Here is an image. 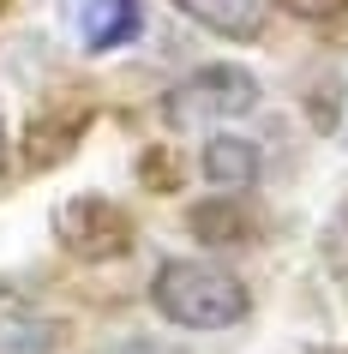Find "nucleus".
<instances>
[{"mask_svg": "<svg viewBox=\"0 0 348 354\" xmlns=\"http://www.w3.org/2000/svg\"><path fill=\"white\" fill-rule=\"evenodd\" d=\"M294 19H306V24H330V19H342L348 12V0H282Z\"/></svg>", "mask_w": 348, "mask_h": 354, "instance_id": "obj_9", "label": "nucleus"}, {"mask_svg": "<svg viewBox=\"0 0 348 354\" xmlns=\"http://www.w3.org/2000/svg\"><path fill=\"white\" fill-rule=\"evenodd\" d=\"M150 300L181 330H235L240 318L253 313L246 282L204 259H163L156 277H150Z\"/></svg>", "mask_w": 348, "mask_h": 354, "instance_id": "obj_1", "label": "nucleus"}, {"mask_svg": "<svg viewBox=\"0 0 348 354\" xmlns=\"http://www.w3.org/2000/svg\"><path fill=\"white\" fill-rule=\"evenodd\" d=\"M55 234H60V246H66L73 259H84V264L120 259V252L132 246V223H127V210L109 205V198H96V192H84V198H66V205H60Z\"/></svg>", "mask_w": 348, "mask_h": 354, "instance_id": "obj_3", "label": "nucleus"}, {"mask_svg": "<svg viewBox=\"0 0 348 354\" xmlns=\"http://www.w3.org/2000/svg\"><path fill=\"white\" fill-rule=\"evenodd\" d=\"M204 180L210 187H253L258 180V168H264V156H258L253 138H235V132H217V138H204Z\"/></svg>", "mask_w": 348, "mask_h": 354, "instance_id": "obj_6", "label": "nucleus"}, {"mask_svg": "<svg viewBox=\"0 0 348 354\" xmlns=\"http://www.w3.org/2000/svg\"><path fill=\"white\" fill-rule=\"evenodd\" d=\"M78 19V42L91 48V55H109V48H120V42L138 37V0H78L73 6Z\"/></svg>", "mask_w": 348, "mask_h": 354, "instance_id": "obj_4", "label": "nucleus"}, {"mask_svg": "<svg viewBox=\"0 0 348 354\" xmlns=\"http://www.w3.org/2000/svg\"><path fill=\"white\" fill-rule=\"evenodd\" d=\"M55 336V318L42 313H0V354H48Z\"/></svg>", "mask_w": 348, "mask_h": 354, "instance_id": "obj_7", "label": "nucleus"}, {"mask_svg": "<svg viewBox=\"0 0 348 354\" xmlns=\"http://www.w3.org/2000/svg\"><path fill=\"white\" fill-rule=\"evenodd\" d=\"M192 234L210 241V246H235V241H246L253 228H246V210L240 205H199L192 210Z\"/></svg>", "mask_w": 348, "mask_h": 354, "instance_id": "obj_8", "label": "nucleus"}, {"mask_svg": "<svg viewBox=\"0 0 348 354\" xmlns=\"http://www.w3.org/2000/svg\"><path fill=\"white\" fill-rule=\"evenodd\" d=\"M0 162H6V114H0Z\"/></svg>", "mask_w": 348, "mask_h": 354, "instance_id": "obj_12", "label": "nucleus"}, {"mask_svg": "<svg viewBox=\"0 0 348 354\" xmlns=\"http://www.w3.org/2000/svg\"><path fill=\"white\" fill-rule=\"evenodd\" d=\"M192 24L217 30V37H235V42H258L264 37V0H174Z\"/></svg>", "mask_w": 348, "mask_h": 354, "instance_id": "obj_5", "label": "nucleus"}, {"mask_svg": "<svg viewBox=\"0 0 348 354\" xmlns=\"http://www.w3.org/2000/svg\"><path fill=\"white\" fill-rule=\"evenodd\" d=\"M253 109H258V78L246 66H228V60L199 66L163 96L168 127H217V120H235V114H253Z\"/></svg>", "mask_w": 348, "mask_h": 354, "instance_id": "obj_2", "label": "nucleus"}, {"mask_svg": "<svg viewBox=\"0 0 348 354\" xmlns=\"http://www.w3.org/2000/svg\"><path fill=\"white\" fill-rule=\"evenodd\" d=\"M330 252H336V259L348 264V210L336 216V228H330Z\"/></svg>", "mask_w": 348, "mask_h": 354, "instance_id": "obj_11", "label": "nucleus"}, {"mask_svg": "<svg viewBox=\"0 0 348 354\" xmlns=\"http://www.w3.org/2000/svg\"><path fill=\"white\" fill-rule=\"evenodd\" d=\"M114 354H181V348H168V342H156V336H127Z\"/></svg>", "mask_w": 348, "mask_h": 354, "instance_id": "obj_10", "label": "nucleus"}]
</instances>
